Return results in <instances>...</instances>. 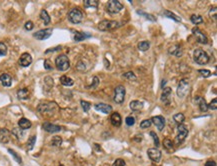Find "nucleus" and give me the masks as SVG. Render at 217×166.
I'll return each mask as SVG.
<instances>
[{
  "label": "nucleus",
  "mask_w": 217,
  "mask_h": 166,
  "mask_svg": "<svg viewBox=\"0 0 217 166\" xmlns=\"http://www.w3.org/2000/svg\"><path fill=\"white\" fill-rule=\"evenodd\" d=\"M55 65L56 68L59 71H66L68 70L70 67V62L68 57L65 54H60L57 56V58L55 59Z\"/></svg>",
  "instance_id": "nucleus-1"
},
{
  "label": "nucleus",
  "mask_w": 217,
  "mask_h": 166,
  "mask_svg": "<svg viewBox=\"0 0 217 166\" xmlns=\"http://www.w3.org/2000/svg\"><path fill=\"white\" fill-rule=\"evenodd\" d=\"M68 20L73 24H78L83 20V13L79 8H72L67 15Z\"/></svg>",
  "instance_id": "nucleus-2"
},
{
  "label": "nucleus",
  "mask_w": 217,
  "mask_h": 166,
  "mask_svg": "<svg viewBox=\"0 0 217 166\" xmlns=\"http://www.w3.org/2000/svg\"><path fill=\"white\" fill-rule=\"evenodd\" d=\"M189 88H190V83L189 80L187 78H183L180 80L179 84L177 86V95L180 98H184L188 92H189Z\"/></svg>",
  "instance_id": "nucleus-3"
},
{
  "label": "nucleus",
  "mask_w": 217,
  "mask_h": 166,
  "mask_svg": "<svg viewBox=\"0 0 217 166\" xmlns=\"http://www.w3.org/2000/svg\"><path fill=\"white\" fill-rule=\"evenodd\" d=\"M57 109V104L54 102H43L39 104L37 107L38 112L42 113V114H52L53 112Z\"/></svg>",
  "instance_id": "nucleus-4"
},
{
  "label": "nucleus",
  "mask_w": 217,
  "mask_h": 166,
  "mask_svg": "<svg viewBox=\"0 0 217 166\" xmlns=\"http://www.w3.org/2000/svg\"><path fill=\"white\" fill-rule=\"evenodd\" d=\"M209 59L210 58H209L208 54H207L204 50L198 48L194 51V61L197 64L205 65L209 62Z\"/></svg>",
  "instance_id": "nucleus-5"
},
{
  "label": "nucleus",
  "mask_w": 217,
  "mask_h": 166,
  "mask_svg": "<svg viewBox=\"0 0 217 166\" xmlns=\"http://www.w3.org/2000/svg\"><path fill=\"white\" fill-rule=\"evenodd\" d=\"M121 25V23L116 20H102L98 23V29L101 31H108L117 28Z\"/></svg>",
  "instance_id": "nucleus-6"
},
{
  "label": "nucleus",
  "mask_w": 217,
  "mask_h": 166,
  "mask_svg": "<svg viewBox=\"0 0 217 166\" xmlns=\"http://www.w3.org/2000/svg\"><path fill=\"white\" fill-rule=\"evenodd\" d=\"M177 129H178V132H177V135L175 137V144L180 145L182 142L185 140V138L188 135V129L183 124L178 125Z\"/></svg>",
  "instance_id": "nucleus-7"
},
{
  "label": "nucleus",
  "mask_w": 217,
  "mask_h": 166,
  "mask_svg": "<svg viewBox=\"0 0 217 166\" xmlns=\"http://www.w3.org/2000/svg\"><path fill=\"white\" fill-rule=\"evenodd\" d=\"M107 11L111 14H116L120 12L123 9V5L120 3L118 0H110L107 3V6H106Z\"/></svg>",
  "instance_id": "nucleus-8"
},
{
  "label": "nucleus",
  "mask_w": 217,
  "mask_h": 166,
  "mask_svg": "<svg viewBox=\"0 0 217 166\" xmlns=\"http://www.w3.org/2000/svg\"><path fill=\"white\" fill-rule=\"evenodd\" d=\"M125 94H126L125 87L122 86V85H118V86L114 89V101L118 104L123 103L124 99H125Z\"/></svg>",
  "instance_id": "nucleus-9"
},
{
  "label": "nucleus",
  "mask_w": 217,
  "mask_h": 166,
  "mask_svg": "<svg viewBox=\"0 0 217 166\" xmlns=\"http://www.w3.org/2000/svg\"><path fill=\"white\" fill-rule=\"evenodd\" d=\"M52 29L51 28H46V29L38 30L35 33H33V37L37 40H46L52 35Z\"/></svg>",
  "instance_id": "nucleus-10"
},
{
  "label": "nucleus",
  "mask_w": 217,
  "mask_h": 166,
  "mask_svg": "<svg viewBox=\"0 0 217 166\" xmlns=\"http://www.w3.org/2000/svg\"><path fill=\"white\" fill-rule=\"evenodd\" d=\"M147 154H148V157L152 161H154V162H159L162 156L161 151L158 148H149L147 150Z\"/></svg>",
  "instance_id": "nucleus-11"
},
{
  "label": "nucleus",
  "mask_w": 217,
  "mask_h": 166,
  "mask_svg": "<svg viewBox=\"0 0 217 166\" xmlns=\"http://www.w3.org/2000/svg\"><path fill=\"white\" fill-rule=\"evenodd\" d=\"M192 33L194 34V36L196 37V40L199 42V43L202 44H206L208 42V39H207V36L202 32L198 27H195L192 29Z\"/></svg>",
  "instance_id": "nucleus-12"
},
{
  "label": "nucleus",
  "mask_w": 217,
  "mask_h": 166,
  "mask_svg": "<svg viewBox=\"0 0 217 166\" xmlns=\"http://www.w3.org/2000/svg\"><path fill=\"white\" fill-rule=\"evenodd\" d=\"M18 63L20 66H22V67H28V66L32 63V56L29 53L25 52V53H23L20 56Z\"/></svg>",
  "instance_id": "nucleus-13"
},
{
  "label": "nucleus",
  "mask_w": 217,
  "mask_h": 166,
  "mask_svg": "<svg viewBox=\"0 0 217 166\" xmlns=\"http://www.w3.org/2000/svg\"><path fill=\"white\" fill-rule=\"evenodd\" d=\"M42 128L46 132H49V133H56V132H59L62 129L61 126L52 124V123H50V122H44L42 124Z\"/></svg>",
  "instance_id": "nucleus-14"
},
{
  "label": "nucleus",
  "mask_w": 217,
  "mask_h": 166,
  "mask_svg": "<svg viewBox=\"0 0 217 166\" xmlns=\"http://www.w3.org/2000/svg\"><path fill=\"white\" fill-rule=\"evenodd\" d=\"M94 108H95V110L102 112V113H104V114H109V113L112 111V106L109 105V104H105V103L95 104Z\"/></svg>",
  "instance_id": "nucleus-15"
},
{
  "label": "nucleus",
  "mask_w": 217,
  "mask_h": 166,
  "mask_svg": "<svg viewBox=\"0 0 217 166\" xmlns=\"http://www.w3.org/2000/svg\"><path fill=\"white\" fill-rule=\"evenodd\" d=\"M151 122H153L155 126L157 127L158 130H162L163 128L165 126V118L161 116V115H158V116H154L151 118Z\"/></svg>",
  "instance_id": "nucleus-16"
},
{
  "label": "nucleus",
  "mask_w": 217,
  "mask_h": 166,
  "mask_svg": "<svg viewBox=\"0 0 217 166\" xmlns=\"http://www.w3.org/2000/svg\"><path fill=\"white\" fill-rule=\"evenodd\" d=\"M10 135L11 133L9 132L6 128H0V142L1 143H8L10 141Z\"/></svg>",
  "instance_id": "nucleus-17"
},
{
  "label": "nucleus",
  "mask_w": 217,
  "mask_h": 166,
  "mask_svg": "<svg viewBox=\"0 0 217 166\" xmlns=\"http://www.w3.org/2000/svg\"><path fill=\"white\" fill-rule=\"evenodd\" d=\"M161 101L163 103L165 104H170V101H171V88L169 87H166L163 89L162 91V94H161Z\"/></svg>",
  "instance_id": "nucleus-18"
},
{
  "label": "nucleus",
  "mask_w": 217,
  "mask_h": 166,
  "mask_svg": "<svg viewBox=\"0 0 217 166\" xmlns=\"http://www.w3.org/2000/svg\"><path fill=\"white\" fill-rule=\"evenodd\" d=\"M194 102L197 104V105L199 106L200 110L202 112H206L207 110H208V107H207V103L205 101V99L203 97L201 96H196L195 99H194Z\"/></svg>",
  "instance_id": "nucleus-19"
},
{
  "label": "nucleus",
  "mask_w": 217,
  "mask_h": 166,
  "mask_svg": "<svg viewBox=\"0 0 217 166\" xmlns=\"http://www.w3.org/2000/svg\"><path fill=\"white\" fill-rule=\"evenodd\" d=\"M110 121H111L112 125L115 127H119L122 123V118L120 116V114L118 112H114L111 114V117H110Z\"/></svg>",
  "instance_id": "nucleus-20"
},
{
  "label": "nucleus",
  "mask_w": 217,
  "mask_h": 166,
  "mask_svg": "<svg viewBox=\"0 0 217 166\" xmlns=\"http://www.w3.org/2000/svg\"><path fill=\"white\" fill-rule=\"evenodd\" d=\"M0 81H1L4 87H10L12 85V78L10 75L7 73H3L1 76H0Z\"/></svg>",
  "instance_id": "nucleus-21"
},
{
  "label": "nucleus",
  "mask_w": 217,
  "mask_h": 166,
  "mask_svg": "<svg viewBox=\"0 0 217 166\" xmlns=\"http://www.w3.org/2000/svg\"><path fill=\"white\" fill-rule=\"evenodd\" d=\"M18 126L20 129L22 130H26V129H29V128L32 126V123L30 120H28L27 118H21V119H19L18 121Z\"/></svg>",
  "instance_id": "nucleus-22"
},
{
  "label": "nucleus",
  "mask_w": 217,
  "mask_h": 166,
  "mask_svg": "<svg viewBox=\"0 0 217 166\" xmlns=\"http://www.w3.org/2000/svg\"><path fill=\"white\" fill-rule=\"evenodd\" d=\"M168 52H169V54H172V55H175L177 56V57H179V56L182 55L183 51H182V47L180 45H173L172 47H170L169 49H168Z\"/></svg>",
  "instance_id": "nucleus-23"
},
{
  "label": "nucleus",
  "mask_w": 217,
  "mask_h": 166,
  "mask_svg": "<svg viewBox=\"0 0 217 166\" xmlns=\"http://www.w3.org/2000/svg\"><path fill=\"white\" fill-rule=\"evenodd\" d=\"M30 96V92L27 88H21L17 91V97L20 100H26Z\"/></svg>",
  "instance_id": "nucleus-24"
},
{
  "label": "nucleus",
  "mask_w": 217,
  "mask_h": 166,
  "mask_svg": "<svg viewBox=\"0 0 217 166\" xmlns=\"http://www.w3.org/2000/svg\"><path fill=\"white\" fill-rule=\"evenodd\" d=\"M129 106L132 111H139L143 108V103L138 101V100H133V101L130 102Z\"/></svg>",
  "instance_id": "nucleus-25"
},
{
  "label": "nucleus",
  "mask_w": 217,
  "mask_h": 166,
  "mask_svg": "<svg viewBox=\"0 0 217 166\" xmlns=\"http://www.w3.org/2000/svg\"><path fill=\"white\" fill-rule=\"evenodd\" d=\"M91 35H89L88 33H84V32H75L74 35V40L76 42H80L86 38H89Z\"/></svg>",
  "instance_id": "nucleus-26"
},
{
  "label": "nucleus",
  "mask_w": 217,
  "mask_h": 166,
  "mask_svg": "<svg viewBox=\"0 0 217 166\" xmlns=\"http://www.w3.org/2000/svg\"><path fill=\"white\" fill-rule=\"evenodd\" d=\"M60 83L63 85V86H72L74 84V81L72 80L70 77L63 75V76L60 77Z\"/></svg>",
  "instance_id": "nucleus-27"
},
{
  "label": "nucleus",
  "mask_w": 217,
  "mask_h": 166,
  "mask_svg": "<svg viewBox=\"0 0 217 166\" xmlns=\"http://www.w3.org/2000/svg\"><path fill=\"white\" fill-rule=\"evenodd\" d=\"M40 18H41V20L44 22L45 25H48L50 23V21H51L49 14L47 13V11L45 10V9H42V10H41V12H40Z\"/></svg>",
  "instance_id": "nucleus-28"
},
{
  "label": "nucleus",
  "mask_w": 217,
  "mask_h": 166,
  "mask_svg": "<svg viewBox=\"0 0 217 166\" xmlns=\"http://www.w3.org/2000/svg\"><path fill=\"white\" fill-rule=\"evenodd\" d=\"M99 1L98 0H84V6L86 8H97Z\"/></svg>",
  "instance_id": "nucleus-29"
},
{
  "label": "nucleus",
  "mask_w": 217,
  "mask_h": 166,
  "mask_svg": "<svg viewBox=\"0 0 217 166\" xmlns=\"http://www.w3.org/2000/svg\"><path fill=\"white\" fill-rule=\"evenodd\" d=\"M163 15L166 16V17H168V18H171V19H173V20L176 21V22H180V21H181V18H180L179 16L175 15L174 13H172V12L169 11V10H165L164 12H163Z\"/></svg>",
  "instance_id": "nucleus-30"
},
{
  "label": "nucleus",
  "mask_w": 217,
  "mask_h": 166,
  "mask_svg": "<svg viewBox=\"0 0 217 166\" xmlns=\"http://www.w3.org/2000/svg\"><path fill=\"white\" fill-rule=\"evenodd\" d=\"M190 20L193 24L198 25V24H200V23L203 22V18H202L200 15H198V14H192L191 17H190Z\"/></svg>",
  "instance_id": "nucleus-31"
},
{
  "label": "nucleus",
  "mask_w": 217,
  "mask_h": 166,
  "mask_svg": "<svg viewBox=\"0 0 217 166\" xmlns=\"http://www.w3.org/2000/svg\"><path fill=\"white\" fill-rule=\"evenodd\" d=\"M35 142H36V136L33 135L31 136L30 138H28V141L26 143V147H27V150H32L34 148V145H35Z\"/></svg>",
  "instance_id": "nucleus-32"
},
{
  "label": "nucleus",
  "mask_w": 217,
  "mask_h": 166,
  "mask_svg": "<svg viewBox=\"0 0 217 166\" xmlns=\"http://www.w3.org/2000/svg\"><path fill=\"white\" fill-rule=\"evenodd\" d=\"M150 47V42L149 41H141L138 43V49L140 51H147Z\"/></svg>",
  "instance_id": "nucleus-33"
},
{
  "label": "nucleus",
  "mask_w": 217,
  "mask_h": 166,
  "mask_svg": "<svg viewBox=\"0 0 217 166\" xmlns=\"http://www.w3.org/2000/svg\"><path fill=\"white\" fill-rule=\"evenodd\" d=\"M173 145H174V143H173L171 139L166 138V139L163 140V146H164L168 151L173 150Z\"/></svg>",
  "instance_id": "nucleus-34"
},
{
  "label": "nucleus",
  "mask_w": 217,
  "mask_h": 166,
  "mask_svg": "<svg viewBox=\"0 0 217 166\" xmlns=\"http://www.w3.org/2000/svg\"><path fill=\"white\" fill-rule=\"evenodd\" d=\"M62 143V138L60 136H54L51 140V145L55 147H59Z\"/></svg>",
  "instance_id": "nucleus-35"
},
{
  "label": "nucleus",
  "mask_w": 217,
  "mask_h": 166,
  "mask_svg": "<svg viewBox=\"0 0 217 166\" xmlns=\"http://www.w3.org/2000/svg\"><path fill=\"white\" fill-rule=\"evenodd\" d=\"M184 119H185V117L182 113H176V114L173 116V120L176 123H178V124H181V123L184 121Z\"/></svg>",
  "instance_id": "nucleus-36"
},
{
  "label": "nucleus",
  "mask_w": 217,
  "mask_h": 166,
  "mask_svg": "<svg viewBox=\"0 0 217 166\" xmlns=\"http://www.w3.org/2000/svg\"><path fill=\"white\" fill-rule=\"evenodd\" d=\"M8 152L13 156V158L15 159L19 164H22V159H21V157H20V156H19V155L15 152V151L12 150V149H8Z\"/></svg>",
  "instance_id": "nucleus-37"
},
{
  "label": "nucleus",
  "mask_w": 217,
  "mask_h": 166,
  "mask_svg": "<svg viewBox=\"0 0 217 166\" xmlns=\"http://www.w3.org/2000/svg\"><path fill=\"white\" fill-rule=\"evenodd\" d=\"M80 104H81V106H82L84 112H88L89 111V109L91 107V103L90 102H87V101H85V100H81Z\"/></svg>",
  "instance_id": "nucleus-38"
},
{
  "label": "nucleus",
  "mask_w": 217,
  "mask_h": 166,
  "mask_svg": "<svg viewBox=\"0 0 217 166\" xmlns=\"http://www.w3.org/2000/svg\"><path fill=\"white\" fill-rule=\"evenodd\" d=\"M198 73H200L201 76L202 77H205V78L211 76V71L208 70V69H199L198 70Z\"/></svg>",
  "instance_id": "nucleus-39"
},
{
  "label": "nucleus",
  "mask_w": 217,
  "mask_h": 166,
  "mask_svg": "<svg viewBox=\"0 0 217 166\" xmlns=\"http://www.w3.org/2000/svg\"><path fill=\"white\" fill-rule=\"evenodd\" d=\"M7 54V46L3 42H0V56H5Z\"/></svg>",
  "instance_id": "nucleus-40"
},
{
  "label": "nucleus",
  "mask_w": 217,
  "mask_h": 166,
  "mask_svg": "<svg viewBox=\"0 0 217 166\" xmlns=\"http://www.w3.org/2000/svg\"><path fill=\"white\" fill-rule=\"evenodd\" d=\"M137 13L139 14V15H142L144 17H146V19L150 20V21H155V18H154L152 15H150V14H147L145 13L144 11H141V10H137Z\"/></svg>",
  "instance_id": "nucleus-41"
},
{
  "label": "nucleus",
  "mask_w": 217,
  "mask_h": 166,
  "mask_svg": "<svg viewBox=\"0 0 217 166\" xmlns=\"http://www.w3.org/2000/svg\"><path fill=\"white\" fill-rule=\"evenodd\" d=\"M151 124H152L151 119H145V120H143V121L140 123V127L142 128V129H145V128L150 127Z\"/></svg>",
  "instance_id": "nucleus-42"
},
{
  "label": "nucleus",
  "mask_w": 217,
  "mask_h": 166,
  "mask_svg": "<svg viewBox=\"0 0 217 166\" xmlns=\"http://www.w3.org/2000/svg\"><path fill=\"white\" fill-rule=\"evenodd\" d=\"M207 107H208V109H211V110H216L217 109V99L214 98L209 104H207Z\"/></svg>",
  "instance_id": "nucleus-43"
},
{
  "label": "nucleus",
  "mask_w": 217,
  "mask_h": 166,
  "mask_svg": "<svg viewBox=\"0 0 217 166\" xmlns=\"http://www.w3.org/2000/svg\"><path fill=\"white\" fill-rule=\"evenodd\" d=\"M125 123L128 126H132L135 124V118L133 116H127L126 119H125Z\"/></svg>",
  "instance_id": "nucleus-44"
},
{
  "label": "nucleus",
  "mask_w": 217,
  "mask_h": 166,
  "mask_svg": "<svg viewBox=\"0 0 217 166\" xmlns=\"http://www.w3.org/2000/svg\"><path fill=\"white\" fill-rule=\"evenodd\" d=\"M123 77L127 78V79H129V80H136V76H135V74H134L133 72H131V71H130V72L124 73V74H123Z\"/></svg>",
  "instance_id": "nucleus-45"
},
{
  "label": "nucleus",
  "mask_w": 217,
  "mask_h": 166,
  "mask_svg": "<svg viewBox=\"0 0 217 166\" xmlns=\"http://www.w3.org/2000/svg\"><path fill=\"white\" fill-rule=\"evenodd\" d=\"M112 166H126V162H125L123 159L119 158V159H116L114 161V163H113Z\"/></svg>",
  "instance_id": "nucleus-46"
},
{
  "label": "nucleus",
  "mask_w": 217,
  "mask_h": 166,
  "mask_svg": "<svg viewBox=\"0 0 217 166\" xmlns=\"http://www.w3.org/2000/svg\"><path fill=\"white\" fill-rule=\"evenodd\" d=\"M150 135L153 137V140H154V144H155V146H156V148L157 147L159 146V138H158V136L156 135V133L155 132H150Z\"/></svg>",
  "instance_id": "nucleus-47"
},
{
  "label": "nucleus",
  "mask_w": 217,
  "mask_h": 166,
  "mask_svg": "<svg viewBox=\"0 0 217 166\" xmlns=\"http://www.w3.org/2000/svg\"><path fill=\"white\" fill-rule=\"evenodd\" d=\"M24 27H25L26 30L30 31V30L33 29V27H34V24H33L32 21H27V22L25 23V25H24Z\"/></svg>",
  "instance_id": "nucleus-48"
},
{
  "label": "nucleus",
  "mask_w": 217,
  "mask_h": 166,
  "mask_svg": "<svg viewBox=\"0 0 217 166\" xmlns=\"http://www.w3.org/2000/svg\"><path fill=\"white\" fill-rule=\"evenodd\" d=\"M209 16H210L211 18H213L214 20H216V7H213V8L210 9Z\"/></svg>",
  "instance_id": "nucleus-49"
},
{
  "label": "nucleus",
  "mask_w": 217,
  "mask_h": 166,
  "mask_svg": "<svg viewBox=\"0 0 217 166\" xmlns=\"http://www.w3.org/2000/svg\"><path fill=\"white\" fill-rule=\"evenodd\" d=\"M44 68H45L46 70H51V69H52V65H51L50 61L48 60V59H46V60L44 61Z\"/></svg>",
  "instance_id": "nucleus-50"
},
{
  "label": "nucleus",
  "mask_w": 217,
  "mask_h": 166,
  "mask_svg": "<svg viewBox=\"0 0 217 166\" xmlns=\"http://www.w3.org/2000/svg\"><path fill=\"white\" fill-rule=\"evenodd\" d=\"M60 49H61V46H56V47H54V48L47 49V50L45 51V54L49 53V52H54V51H57V50H60Z\"/></svg>",
  "instance_id": "nucleus-51"
},
{
  "label": "nucleus",
  "mask_w": 217,
  "mask_h": 166,
  "mask_svg": "<svg viewBox=\"0 0 217 166\" xmlns=\"http://www.w3.org/2000/svg\"><path fill=\"white\" fill-rule=\"evenodd\" d=\"M205 166H216V163H215V161H213V160H208L205 163Z\"/></svg>",
  "instance_id": "nucleus-52"
},
{
  "label": "nucleus",
  "mask_w": 217,
  "mask_h": 166,
  "mask_svg": "<svg viewBox=\"0 0 217 166\" xmlns=\"http://www.w3.org/2000/svg\"><path fill=\"white\" fill-rule=\"evenodd\" d=\"M97 84H98V78L97 77H94V84L92 85V86H91V87H92V88H94V87H96V86H97Z\"/></svg>",
  "instance_id": "nucleus-53"
},
{
  "label": "nucleus",
  "mask_w": 217,
  "mask_h": 166,
  "mask_svg": "<svg viewBox=\"0 0 217 166\" xmlns=\"http://www.w3.org/2000/svg\"><path fill=\"white\" fill-rule=\"evenodd\" d=\"M59 166H64V165H59Z\"/></svg>",
  "instance_id": "nucleus-54"
}]
</instances>
